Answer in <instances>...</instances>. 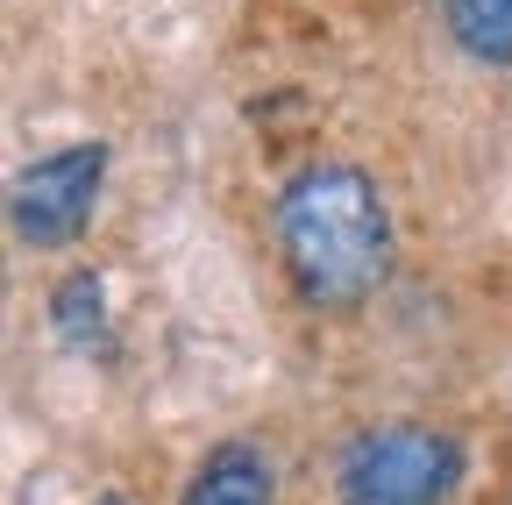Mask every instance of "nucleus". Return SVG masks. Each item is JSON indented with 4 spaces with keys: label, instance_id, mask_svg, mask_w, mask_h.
<instances>
[{
    "label": "nucleus",
    "instance_id": "f257e3e1",
    "mask_svg": "<svg viewBox=\"0 0 512 505\" xmlns=\"http://www.w3.org/2000/svg\"><path fill=\"white\" fill-rule=\"evenodd\" d=\"M278 257L306 306L349 313L392 271V214L356 164H306L278 193Z\"/></svg>",
    "mask_w": 512,
    "mask_h": 505
},
{
    "label": "nucleus",
    "instance_id": "f03ea898",
    "mask_svg": "<svg viewBox=\"0 0 512 505\" xmlns=\"http://www.w3.org/2000/svg\"><path fill=\"white\" fill-rule=\"evenodd\" d=\"M456 484H463V441L427 420L363 427L335 470L342 505H448Z\"/></svg>",
    "mask_w": 512,
    "mask_h": 505
},
{
    "label": "nucleus",
    "instance_id": "7ed1b4c3",
    "mask_svg": "<svg viewBox=\"0 0 512 505\" xmlns=\"http://www.w3.org/2000/svg\"><path fill=\"white\" fill-rule=\"evenodd\" d=\"M100 178H107V143H72V150H50L36 164L15 171L8 185V221L29 249H64L79 242L93 207H100Z\"/></svg>",
    "mask_w": 512,
    "mask_h": 505
},
{
    "label": "nucleus",
    "instance_id": "20e7f679",
    "mask_svg": "<svg viewBox=\"0 0 512 505\" xmlns=\"http://www.w3.org/2000/svg\"><path fill=\"white\" fill-rule=\"evenodd\" d=\"M178 505H271V463L249 441H221V449L192 470Z\"/></svg>",
    "mask_w": 512,
    "mask_h": 505
},
{
    "label": "nucleus",
    "instance_id": "39448f33",
    "mask_svg": "<svg viewBox=\"0 0 512 505\" xmlns=\"http://www.w3.org/2000/svg\"><path fill=\"white\" fill-rule=\"evenodd\" d=\"M441 22L477 65H512V0H441Z\"/></svg>",
    "mask_w": 512,
    "mask_h": 505
},
{
    "label": "nucleus",
    "instance_id": "423d86ee",
    "mask_svg": "<svg viewBox=\"0 0 512 505\" xmlns=\"http://www.w3.org/2000/svg\"><path fill=\"white\" fill-rule=\"evenodd\" d=\"M50 328L72 349H86V356L107 342V285H100V271H72L50 292Z\"/></svg>",
    "mask_w": 512,
    "mask_h": 505
},
{
    "label": "nucleus",
    "instance_id": "0eeeda50",
    "mask_svg": "<svg viewBox=\"0 0 512 505\" xmlns=\"http://www.w3.org/2000/svg\"><path fill=\"white\" fill-rule=\"evenodd\" d=\"M100 505H128V498H100Z\"/></svg>",
    "mask_w": 512,
    "mask_h": 505
}]
</instances>
